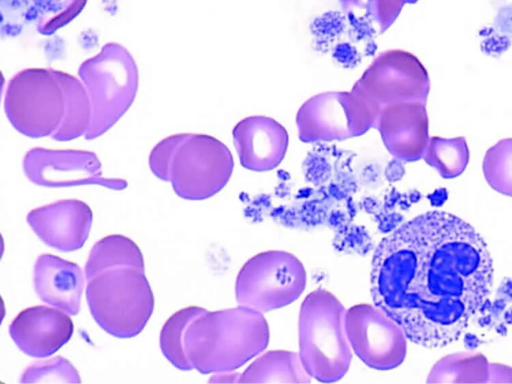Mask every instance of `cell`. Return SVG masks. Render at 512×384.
I'll list each match as a JSON object with an SVG mask.
<instances>
[{"label":"cell","instance_id":"obj_1","mask_svg":"<svg viewBox=\"0 0 512 384\" xmlns=\"http://www.w3.org/2000/svg\"><path fill=\"white\" fill-rule=\"evenodd\" d=\"M492 283L493 261L483 237L443 211L405 222L382 239L372 258L374 304L410 341L427 348L456 341Z\"/></svg>","mask_w":512,"mask_h":384},{"label":"cell","instance_id":"obj_2","mask_svg":"<svg viewBox=\"0 0 512 384\" xmlns=\"http://www.w3.org/2000/svg\"><path fill=\"white\" fill-rule=\"evenodd\" d=\"M269 326L262 312L239 305L205 311L186 328L183 350L190 365L202 373L234 371L263 352Z\"/></svg>","mask_w":512,"mask_h":384},{"label":"cell","instance_id":"obj_3","mask_svg":"<svg viewBox=\"0 0 512 384\" xmlns=\"http://www.w3.org/2000/svg\"><path fill=\"white\" fill-rule=\"evenodd\" d=\"M345 318L343 304L321 288L301 304L298 354L307 373L320 382L338 381L350 367L352 348Z\"/></svg>","mask_w":512,"mask_h":384},{"label":"cell","instance_id":"obj_4","mask_svg":"<svg viewBox=\"0 0 512 384\" xmlns=\"http://www.w3.org/2000/svg\"><path fill=\"white\" fill-rule=\"evenodd\" d=\"M87 300L95 320L117 337H132L153 311V293L144 268L118 266L90 277Z\"/></svg>","mask_w":512,"mask_h":384},{"label":"cell","instance_id":"obj_5","mask_svg":"<svg viewBox=\"0 0 512 384\" xmlns=\"http://www.w3.org/2000/svg\"><path fill=\"white\" fill-rule=\"evenodd\" d=\"M79 76L92 108L87 135L97 137L109 129L133 102L137 91V67L125 48L111 43L82 64Z\"/></svg>","mask_w":512,"mask_h":384},{"label":"cell","instance_id":"obj_6","mask_svg":"<svg viewBox=\"0 0 512 384\" xmlns=\"http://www.w3.org/2000/svg\"><path fill=\"white\" fill-rule=\"evenodd\" d=\"M234 167L230 150L213 136H171V151L165 180L172 182L183 198L199 200L219 192L229 181Z\"/></svg>","mask_w":512,"mask_h":384},{"label":"cell","instance_id":"obj_7","mask_svg":"<svg viewBox=\"0 0 512 384\" xmlns=\"http://www.w3.org/2000/svg\"><path fill=\"white\" fill-rule=\"evenodd\" d=\"M65 107V91L57 71L28 68L17 73L7 86V117L15 129L29 137L54 136Z\"/></svg>","mask_w":512,"mask_h":384},{"label":"cell","instance_id":"obj_8","mask_svg":"<svg viewBox=\"0 0 512 384\" xmlns=\"http://www.w3.org/2000/svg\"><path fill=\"white\" fill-rule=\"evenodd\" d=\"M306 281L304 266L295 255L282 250L264 251L240 269L236 301L262 313L279 309L299 298Z\"/></svg>","mask_w":512,"mask_h":384},{"label":"cell","instance_id":"obj_9","mask_svg":"<svg viewBox=\"0 0 512 384\" xmlns=\"http://www.w3.org/2000/svg\"><path fill=\"white\" fill-rule=\"evenodd\" d=\"M379 114L354 91L325 92L298 110L299 139L305 143L344 140L376 128Z\"/></svg>","mask_w":512,"mask_h":384},{"label":"cell","instance_id":"obj_10","mask_svg":"<svg viewBox=\"0 0 512 384\" xmlns=\"http://www.w3.org/2000/svg\"><path fill=\"white\" fill-rule=\"evenodd\" d=\"M352 91L380 114L382 108L397 102L426 103L430 79L415 55L403 50H389L373 61Z\"/></svg>","mask_w":512,"mask_h":384},{"label":"cell","instance_id":"obj_11","mask_svg":"<svg viewBox=\"0 0 512 384\" xmlns=\"http://www.w3.org/2000/svg\"><path fill=\"white\" fill-rule=\"evenodd\" d=\"M346 331L352 350L370 368L391 370L407 353L403 328L376 305L358 304L346 311Z\"/></svg>","mask_w":512,"mask_h":384},{"label":"cell","instance_id":"obj_12","mask_svg":"<svg viewBox=\"0 0 512 384\" xmlns=\"http://www.w3.org/2000/svg\"><path fill=\"white\" fill-rule=\"evenodd\" d=\"M425 104L402 101L380 111L376 128L386 149L396 159L412 162L423 158L430 140Z\"/></svg>","mask_w":512,"mask_h":384},{"label":"cell","instance_id":"obj_13","mask_svg":"<svg viewBox=\"0 0 512 384\" xmlns=\"http://www.w3.org/2000/svg\"><path fill=\"white\" fill-rule=\"evenodd\" d=\"M73 322L65 311L45 305L22 310L10 325V334L24 353L34 357L53 354L69 341Z\"/></svg>","mask_w":512,"mask_h":384},{"label":"cell","instance_id":"obj_14","mask_svg":"<svg viewBox=\"0 0 512 384\" xmlns=\"http://www.w3.org/2000/svg\"><path fill=\"white\" fill-rule=\"evenodd\" d=\"M233 141L241 165L263 172L276 168L285 157L288 147L286 129L273 118L250 116L233 129Z\"/></svg>","mask_w":512,"mask_h":384},{"label":"cell","instance_id":"obj_15","mask_svg":"<svg viewBox=\"0 0 512 384\" xmlns=\"http://www.w3.org/2000/svg\"><path fill=\"white\" fill-rule=\"evenodd\" d=\"M91 216L85 203L67 200L31 211L28 221L45 243L70 251L84 243L89 234Z\"/></svg>","mask_w":512,"mask_h":384},{"label":"cell","instance_id":"obj_16","mask_svg":"<svg viewBox=\"0 0 512 384\" xmlns=\"http://www.w3.org/2000/svg\"><path fill=\"white\" fill-rule=\"evenodd\" d=\"M25 170L31 180L46 186L91 182L100 175L96 156L87 151L36 148L26 155Z\"/></svg>","mask_w":512,"mask_h":384},{"label":"cell","instance_id":"obj_17","mask_svg":"<svg viewBox=\"0 0 512 384\" xmlns=\"http://www.w3.org/2000/svg\"><path fill=\"white\" fill-rule=\"evenodd\" d=\"M80 268L54 255L38 258L35 268V286L39 297L69 314H76L82 293Z\"/></svg>","mask_w":512,"mask_h":384},{"label":"cell","instance_id":"obj_18","mask_svg":"<svg viewBox=\"0 0 512 384\" xmlns=\"http://www.w3.org/2000/svg\"><path fill=\"white\" fill-rule=\"evenodd\" d=\"M311 376L305 370L299 354L273 350L261 354L240 374L242 383L288 382L307 383Z\"/></svg>","mask_w":512,"mask_h":384},{"label":"cell","instance_id":"obj_19","mask_svg":"<svg viewBox=\"0 0 512 384\" xmlns=\"http://www.w3.org/2000/svg\"><path fill=\"white\" fill-rule=\"evenodd\" d=\"M66 97L65 115L61 126L55 133L58 140H70L89 131L92 108L87 90L77 78L57 71Z\"/></svg>","mask_w":512,"mask_h":384},{"label":"cell","instance_id":"obj_20","mask_svg":"<svg viewBox=\"0 0 512 384\" xmlns=\"http://www.w3.org/2000/svg\"><path fill=\"white\" fill-rule=\"evenodd\" d=\"M489 363L478 352H459L440 359L431 369L427 382H487Z\"/></svg>","mask_w":512,"mask_h":384},{"label":"cell","instance_id":"obj_21","mask_svg":"<svg viewBox=\"0 0 512 384\" xmlns=\"http://www.w3.org/2000/svg\"><path fill=\"white\" fill-rule=\"evenodd\" d=\"M118 266L144 268L142 254L138 246L123 236H109L95 244L86 264V277Z\"/></svg>","mask_w":512,"mask_h":384},{"label":"cell","instance_id":"obj_22","mask_svg":"<svg viewBox=\"0 0 512 384\" xmlns=\"http://www.w3.org/2000/svg\"><path fill=\"white\" fill-rule=\"evenodd\" d=\"M425 162L446 179L461 175L469 162L470 154L464 137H431L423 156Z\"/></svg>","mask_w":512,"mask_h":384},{"label":"cell","instance_id":"obj_23","mask_svg":"<svg viewBox=\"0 0 512 384\" xmlns=\"http://www.w3.org/2000/svg\"><path fill=\"white\" fill-rule=\"evenodd\" d=\"M351 24L383 33L399 16L400 0H339Z\"/></svg>","mask_w":512,"mask_h":384},{"label":"cell","instance_id":"obj_24","mask_svg":"<svg viewBox=\"0 0 512 384\" xmlns=\"http://www.w3.org/2000/svg\"><path fill=\"white\" fill-rule=\"evenodd\" d=\"M482 169L492 189L512 197V138L501 139L486 151Z\"/></svg>","mask_w":512,"mask_h":384},{"label":"cell","instance_id":"obj_25","mask_svg":"<svg viewBox=\"0 0 512 384\" xmlns=\"http://www.w3.org/2000/svg\"><path fill=\"white\" fill-rule=\"evenodd\" d=\"M205 311L195 306L182 309L170 317L161 331L163 353L180 369H191L183 350L184 332L187 326Z\"/></svg>","mask_w":512,"mask_h":384},{"label":"cell","instance_id":"obj_26","mask_svg":"<svg viewBox=\"0 0 512 384\" xmlns=\"http://www.w3.org/2000/svg\"><path fill=\"white\" fill-rule=\"evenodd\" d=\"M87 0H36L38 30L51 34L74 19Z\"/></svg>","mask_w":512,"mask_h":384},{"label":"cell","instance_id":"obj_27","mask_svg":"<svg viewBox=\"0 0 512 384\" xmlns=\"http://www.w3.org/2000/svg\"><path fill=\"white\" fill-rule=\"evenodd\" d=\"M493 376H496V378L492 382H497L499 377H503L502 382H507L505 377H509L512 380V368L500 364H489V377Z\"/></svg>","mask_w":512,"mask_h":384},{"label":"cell","instance_id":"obj_28","mask_svg":"<svg viewBox=\"0 0 512 384\" xmlns=\"http://www.w3.org/2000/svg\"><path fill=\"white\" fill-rule=\"evenodd\" d=\"M240 374L233 371L220 372L214 376L211 381L213 382H239Z\"/></svg>","mask_w":512,"mask_h":384},{"label":"cell","instance_id":"obj_29","mask_svg":"<svg viewBox=\"0 0 512 384\" xmlns=\"http://www.w3.org/2000/svg\"><path fill=\"white\" fill-rule=\"evenodd\" d=\"M400 1H401L402 3H404V4H407V3L412 4V3L417 2L418 0H400Z\"/></svg>","mask_w":512,"mask_h":384}]
</instances>
